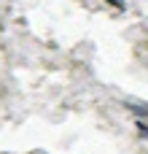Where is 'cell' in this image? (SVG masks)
Listing matches in <instances>:
<instances>
[{"instance_id": "obj_1", "label": "cell", "mask_w": 148, "mask_h": 154, "mask_svg": "<svg viewBox=\"0 0 148 154\" xmlns=\"http://www.w3.org/2000/svg\"><path fill=\"white\" fill-rule=\"evenodd\" d=\"M111 5H116V8H124V0H108Z\"/></svg>"}]
</instances>
